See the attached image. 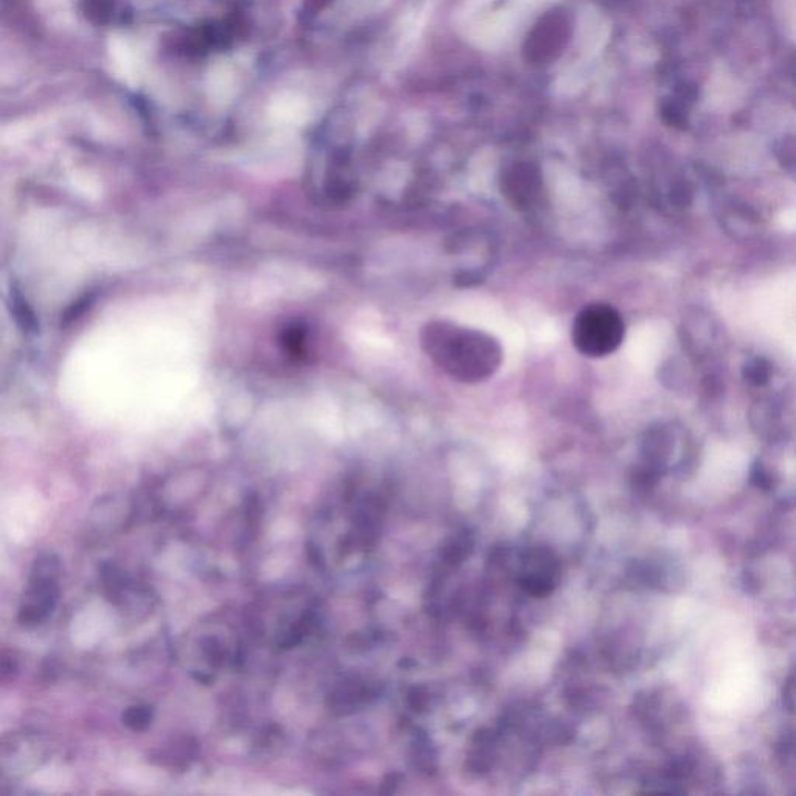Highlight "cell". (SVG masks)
I'll list each match as a JSON object with an SVG mask.
<instances>
[{"instance_id": "cell-1", "label": "cell", "mask_w": 796, "mask_h": 796, "mask_svg": "<svg viewBox=\"0 0 796 796\" xmlns=\"http://www.w3.org/2000/svg\"><path fill=\"white\" fill-rule=\"evenodd\" d=\"M420 346L448 377L467 385L487 382L504 360L502 342L495 336L447 319L423 325Z\"/></svg>"}, {"instance_id": "cell-2", "label": "cell", "mask_w": 796, "mask_h": 796, "mask_svg": "<svg viewBox=\"0 0 796 796\" xmlns=\"http://www.w3.org/2000/svg\"><path fill=\"white\" fill-rule=\"evenodd\" d=\"M626 324L615 306L604 302L588 304L572 323V345L588 358L612 355L623 345Z\"/></svg>"}, {"instance_id": "cell-3", "label": "cell", "mask_w": 796, "mask_h": 796, "mask_svg": "<svg viewBox=\"0 0 796 796\" xmlns=\"http://www.w3.org/2000/svg\"><path fill=\"white\" fill-rule=\"evenodd\" d=\"M60 575V562L55 556L36 558L28 587V602L22 605L20 620L24 626L41 624L53 612L58 602L57 579Z\"/></svg>"}, {"instance_id": "cell-4", "label": "cell", "mask_w": 796, "mask_h": 796, "mask_svg": "<svg viewBox=\"0 0 796 796\" xmlns=\"http://www.w3.org/2000/svg\"><path fill=\"white\" fill-rule=\"evenodd\" d=\"M503 196L515 210L529 212L539 206L543 182L540 171L531 164H517L504 173Z\"/></svg>"}, {"instance_id": "cell-5", "label": "cell", "mask_w": 796, "mask_h": 796, "mask_svg": "<svg viewBox=\"0 0 796 796\" xmlns=\"http://www.w3.org/2000/svg\"><path fill=\"white\" fill-rule=\"evenodd\" d=\"M123 723L133 732H144L153 721V710L149 707L128 708L122 717Z\"/></svg>"}, {"instance_id": "cell-6", "label": "cell", "mask_w": 796, "mask_h": 796, "mask_svg": "<svg viewBox=\"0 0 796 796\" xmlns=\"http://www.w3.org/2000/svg\"><path fill=\"white\" fill-rule=\"evenodd\" d=\"M745 378H747L748 382L753 383L756 386L765 385L770 378L769 364L762 360L751 361V363L745 367Z\"/></svg>"}, {"instance_id": "cell-7", "label": "cell", "mask_w": 796, "mask_h": 796, "mask_svg": "<svg viewBox=\"0 0 796 796\" xmlns=\"http://www.w3.org/2000/svg\"><path fill=\"white\" fill-rule=\"evenodd\" d=\"M203 649L210 663L215 664V666H220L222 661V649L220 642H218L215 638L206 639V641L203 642Z\"/></svg>"}, {"instance_id": "cell-8", "label": "cell", "mask_w": 796, "mask_h": 796, "mask_svg": "<svg viewBox=\"0 0 796 796\" xmlns=\"http://www.w3.org/2000/svg\"><path fill=\"white\" fill-rule=\"evenodd\" d=\"M786 703L792 711H796V672L786 688Z\"/></svg>"}]
</instances>
